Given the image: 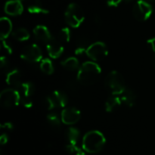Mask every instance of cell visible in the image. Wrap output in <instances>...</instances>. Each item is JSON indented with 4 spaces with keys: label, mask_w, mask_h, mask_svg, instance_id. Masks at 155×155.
Listing matches in <instances>:
<instances>
[{
    "label": "cell",
    "mask_w": 155,
    "mask_h": 155,
    "mask_svg": "<svg viewBox=\"0 0 155 155\" xmlns=\"http://www.w3.org/2000/svg\"><path fill=\"white\" fill-rule=\"evenodd\" d=\"M104 84L106 89L110 92V95H120L127 87L123 76L116 71H111L107 74Z\"/></svg>",
    "instance_id": "obj_3"
},
{
    "label": "cell",
    "mask_w": 155,
    "mask_h": 155,
    "mask_svg": "<svg viewBox=\"0 0 155 155\" xmlns=\"http://www.w3.org/2000/svg\"><path fill=\"white\" fill-rule=\"evenodd\" d=\"M148 1H149V2H155V0H148Z\"/></svg>",
    "instance_id": "obj_36"
},
{
    "label": "cell",
    "mask_w": 155,
    "mask_h": 155,
    "mask_svg": "<svg viewBox=\"0 0 155 155\" xmlns=\"http://www.w3.org/2000/svg\"><path fill=\"white\" fill-rule=\"evenodd\" d=\"M101 69L98 64L92 61H86L79 68L77 80L83 86L94 85L100 78Z\"/></svg>",
    "instance_id": "obj_1"
},
{
    "label": "cell",
    "mask_w": 155,
    "mask_h": 155,
    "mask_svg": "<svg viewBox=\"0 0 155 155\" xmlns=\"http://www.w3.org/2000/svg\"><path fill=\"white\" fill-rule=\"evenodd\" d=\"M64 18L67 24L70 27L73 28H77L84 21V12L78 4L71 3L65 11Z\"/></svg>",
    "instance_id": "obj_4"
},
{
    "label": "cell",
    "mask_w": 155,
    "mask_h": 155,
    "mask_svg": "<svg viewBox=\"0 0 155 155\" xmlns=\"http://www.w3.org/2000/svg\"><path fill=\"white\" fill-rule=\"evenodd\" d=\"M68 96L64 92L56 90L45 98L44 104L48 110H52L54 108L64 107L68 104Z\"/></svg>",
    "instance_id": "obj_7"
},
{
    "label": "cell",
    "mask_w": 155,
    "mask_h": 155,
    "mask_svg": "<svg viewBox=\"0 0 155 155\" xmlns=\"http://www.w3.org/2000/svg\"><path fill=\"white\" fill-rule=\"evenodd\" d=\"M123 2V0H107V5L109 7H117Z\"/></svg>",
    "instance_id": "obj_30"
},
{
    "label": "cell",
    "mask_w": 155,
    "mask_h": 155,
    "mask_svg": "<svg viewBox=\"0 0 155 155\" xmlns=\"http://www.w3.org/2000/svg\"><path fill=\"white\" fill-rule=\"evenodd\" d=\"M33 35H34L36 40L45 44L48 43L53 38L49 30L45 26L43 25L36 26L33 29Z\"/></svg>",
    "instance_id": "obj_13"
},
{
    "label": "cell",
    "mask_w": 155,
    "mask_h": 155,
    "mask_svg": "<svg viewBox=\"0 0 155 155\" xmlns=\"http://www.w3.org/2000/svg\"><path fill=\"white\" fill-rule=\"evenodd\" d=\"M21 102V95L18 89H7L0 94V104L5 108H12Z\"/></svg>",
    "instance_id": "obj_5"
},
{
    "label": "cell",
    "mask_w": 155,
    "mask_h": 155,
    "mask_svg": "<svg viewBox=\"0 0 155 155\" xmlns=\"http://www.w3.org/2000/svg\"><path fill=\"white\" fill-rule=\"evenodd\" d=\"M8 137L6 134L4 133V134H2L0 136V143H1V145H5L8 142Z\"/></svg>",
    "instance_id": "obj_33"
},
{
    "label": "cell",
    "mask_w": 155,
    "mask_h": 155,
    "mask_svg": "<svg viewBox=\"0 0 155 155\" xmlns=\"http://www.w3.org/2000/svg\"><path fill=\"white\" fill-rule=\"evenodd\" d=\"M107 48L102 42H96L87 47L86 54L94 61H101L107 55Z\"/></svg>",
    "instance_id": "obj_8"
},
{
    "label": "cell",
    "mask_w": 155,
    "mask_h": 155,
    "mask_svg": "<svg viewBox=\"0 0 155 155\" xmlns=\"http://www.w3.org/2000/svg\"><path fill=\"white\" fill-rule=\"evenodd\" d=\"M21 103L26 108H30L33 106L32 98H21Z\"/></svg>",
    "instance_id": "obj_28"
},
{
    "label": "cell",
    "mask_w": 155,
    "mask_h": 155,
    "mask_svg": "<svg viewBox=\"0 0 155 155\" xmlns=\"http://www.w3.org/2000/svg\"><path fill=\"white\" fill-rule=\"evenodd\" d=\"M25 6L27 11L31 14L46 15L49 12L39 0H25Z\"/></svg>",
    "instance_id": "obj_14"
},
{
    "label": "cell",
    "mask_w": 155,
    "mask_h": 155,
    "mask_svg": "<svg viewBox=\"0 0 155 155\" xmlns=\"http://www.w3.org/2000/svg\"><path fill=\"white\" fill-rule=\"evenodd\" d=\"M153 8L150 3L145 0H139L133 8V14L135 19L140 22L146 21L152 15Z\"/></svg>",
    "instance_id": "obj_6"
},
{
    "label": "cell",
    "mask_w": 155,
    "mask_h": 155,
    "mask_svg": "<svg viewBox=\"0 0 155 155\" xmlns=\"http://www.w3.org/2000/svg\"><path fill=\"white\" fill-rule=\"evenodd\" d=\"M12 36L19 42H24L30 38V33L25 28H18L12 33Z\"/></svg>",
    "instance_id": "obj_22"
},
{
    "label": "cell",
    "mask_w": 155,
    "mask_h": 155,
    "mask_svg": "<svg viewBox=\"0 0 155 155\" xmlns=\"http://www.w3.org/2000/svg\"><path fill=\"white\" fill-rule=\"evenodd\" d=\"M5 12L11 16H18L24 12V5L21 0H10L5 5Z\"/></svg>",
    "instance_id": "obj_12"
},
{
    "label": "cell",
    "mask_w": 155,
    "mask_h": 155,
    "mask_svg": "<svg viewBox=\"0 0 155 155\" xmlns=\"http://www.w3.org/2000/svg\"><path fill=\"white\" fill-rule=\"evenodd\" d=\"M151 63H152L153 67H154V68L155 69V54L153 55L152 58H151Z\"/></svg>",
    "instance_id": "obj_34"
},
{
    "label": "cell",
    "mask_w": 155,
    "mask_h": 155,
    "mask_svg": "<svg viewBox=\"0 0 155 155\" xmlns=\"http://www.w3.org/2000/svg\"><path fill=\"white\" fill-rule=\"evenodd\" d=\"M120 97L123 104L130 107H133L135 105L136 102V98H137L136 92L129 87L126 88L125 90L122 92Z\"/></svg>",
    "instance_id": "obj_16"
},
{
    "label": "cell",
    "mask_w": 155,
    "mask_h": 155,
    "mask_svg": "<svg viewBox=\"0 0 155 155\" xmlns=\"http://www.w3.org/2000/svg\"><path fill=\"white\" fill-rule=\"evenodd\" d=\"M8 61L6 56H2L1 59H0V67H1V69H6L8 68Z\"/></svg>",
    "instance_id": "obj_29"
},
{
    "label": "cell",
    "mask_w": 155,
    "mask_h": 155,
    "mask_svg": "<svg viewBox=\"0 0 155 155\" xmlns=\"http://www.w3.org/2000/svg\"><path fill=\"white\" fill-rule=\"evenodd\" d=\"M47 120L53 127H59L61 119H60L59 116L56 113H51L47 116Z\"/></svg>",
    "instance_id": "obj_25"
},
{
    "label": "cell",
    "mask_w": 155,
    "mask_h": 155,
    "mask_svg": "<svg viewBox=\"0 0 155 155\" xmlns=\"http://www.w3.org/2000/svg\"><path fill=\"white\" fill-rule=\"evenodd\" d=\"M81 113L76 107H66L61 111V122L66 125H74L80 120Z\"/></svg>",
    "instance_id": "obj_10"
},
{
    "label": "cell",
    "mask_w": 155,
    "mask_h": 155,
    "mask_svg": "<svg viewBox=\"0 0 155 155\" xmlns=\"http://www.w3.org/2000/svg\"><path fill=\"white\" fill-rule=\"evenodd\" d=\"M40 63V69L44 74L47 75H51L54 73V68L53 66V64L51 61L48 58H45L41 61Z\"/></svg>",
    "instance_id": "obj_23"
},
{
    "label": "cell",
    "mask_w": 155,
    "mask_h": 155,
    "mask_svg": "<svg viewBox=\"0 0 155 155\" xmlns=\"http://www.w3.org/2000/svg\"><path fill=\"white\" fill-rule=\"evenodd\" d=\"M21 58L30 63H37L42 61V53L37 45L31 44L23 48L21 52Z\"/></svg>",
    "instance_id": "obj_9"
},
{
    "label": "cell",
    "mask_w": 155,
    "mask_h": 155,
    "mask_svg": "<svg viewBox=\"0 0 155 155\" xmlns=\"http://www.w3.org/2000/svg\"><path fill=\"white\" fill-rule=\"evenodd\" d=\"M58 39L62 43H66L71 40V30L68 27L62 28L58 33Z\"/></svg>",
    "instance_id": "obj_24"
},
{
    "label": "cell",
    "mask_w": 155,
    "mask_h": 155,
    "mask_svg": "<svg viewBox=\"0 0 155 155\" xmlns=\"http://www.w3.org/2000/svg\"><path fill=\"white\" fill-rule=\"evenodd\" d=\"M74 155H86V154H85V153L83 152V151H79V152H77V154H75Z\"/></svg>",
    "instance_id": "obj_35"
},
{
    "label": "cell",
    "mask_w": 155,
    "mask_h": 155,
    "mask_svg": "<svg viewBox=\"0 0 155 155\" xmlns=\"http://www.w3.org/2000/svg\"><path fill=\"white\" fill-rule=\"evenodd\" d=\"M21 98H32L35 93V86L30 82H24L18 89Z\"/></svg>",
    "instance_id": "obj_17"
},
{
    "label": "cell",
    "mask_w": 155,
    "mask_h": 155,
    "mask_svg": "<svg viewBox=\"0 0 155 155\" xmlns=\"http://www.w3.org/2000/svg\"><path fill=\"white\" fill-rule=\"evenodd\" d=\"M1 128L4 129V130H13V124L12 123H4L1 125Z\"/></svg>",
    "instance_id": "obj_32"
},
{
    "label": "cell",
    "mask_w": 155,
    "mask_h": 155,
    "mask_svg": "<svg viewBox=\"0 0 155 155\" xmlns=\"http://www.w3.org/2000/svg\"><path fill=\"white\" fill-rule=\"evenodd\" d=\"M120 95H111L105 101V110L107 112H113L120 107L122 104Z\"/></svg>",
    "instance_id": "obj_18"
},
{
    "label": "cell",
    "mask_w": 155,
    "mask_h": 155,
    "mask_svg": "<svg viewBox=\"0 0 155 155\" xmlns=\"http://www.w3.org/2000/svg\"><path fill=\"white\" fill-rule=\"evenodd\" d=\"M5 81L8 85L12 86L14 89H18L23 83L21 80V72L17 69L12 70V71L8 72L6 74Z\"/></svg>",
    "instance_id": "obj_15"
},
{
    "label": "cell",
    "mask_w": 155,
    "mask_h": 155,
    "mask_svg": "<svg viewBox=\"0 0 155 155\" xmlns=\"http://www.w3.org/2000/svg\"><path fill=\"white\" fill-rule=\"evenodd\" d=\"M61 66L64 68L65 70L68 71H76L79 68V65H80V62H79L78 59L75 57H70L68 58L65 59L61 63Z\"/></svg>",
    "instance_id": "obj_20"
},
{
    "label": "cell",
    "mask_w": 155,
    "mask_h": 155,
    "mask_svg": "<svg viewBox=\"0 0 155 155\" xmlns=\"http://www.w3.org/2000/svg\"><path fill=\"white\" fill-rule=\"evenodd\" d=\"M147 45H148V48L155 53V37L148 39L147 42Z\"/></svg>",
    "instance_id": "obj_31"
},
{
    "label": "cell",
    "mask_w": 155,
    "mask_h": 155,
    "mask_svg": "<svg viewBox=\"0 0 155 155\" xmlns=\"http://www.w3.org/2000/svg\"><path fill=\"white\" fill-rule=\"evenodd\" d=\"M106 143L104 135L99 131H89L83 136V148L85 151L90 154H96L101 151Z\"/></svg>",
    "instance_id": "obj_2"
},
{
    "label": "cell",
    "mask_w": 155,
    "mask_h": 155,
    "mask_svg": "<svg viewBox=\"0 0 155 155\" xmlns=\"http://www.w3.org/2000/svg\"><path fill=\"white\" fill-rule=\"evenodd\" d=\"M62 44L63 43L59 39L54 37L46 44L47 51L51 58H58L61 55L64 51V47Z\"/></svg>",
    "instance_id": "obj_11"
},
{
    "label": "cell",
    "mask_w": 155,
    "mask_h": 155,
    "mask_svg": "<svg viewBox=\"0 0 155 155\" xmlns=\"http://www.w3.org/2000/svg\"><path fill=\"white\" fill-rule=\"evenodd\" d=\"M65 135H66L67 139L68 140L69 143L76 145L77 141H78L79 137H80V131L75 127H71L66 130Z\"/></svg>",
    "instance_id": "obj_21"
},
{
    "label": "cell",
    "mask_w": 155,
    "mask_h": 155,
    "mask_svg": "<svg viewBox=\"0 0 155 155\" xmlns=\"http://www.w3.org/2000/svg\"><path fill=\"white\" fill-rule=\"evenodd\" d=\"M2 39V49L8 54H11L12 53V48L11 47V45L5 40V39Z\"/></svg>",
    "instance_id": "obj_26"
},
{
    "label": "cell",
    "mask_w": 155,
    "mask_h": 155,
    "mask_svg": "<svg viewBox=\"0 0 155 155\" xmlns=\"http://www.w3.org/2000/svg\"><path fill=\"white\" fill-rule=\"evenodd\" d=\"M66 151H68L69 154H77V152L80 151L81 150L75 145V144H71L69 143V145H68L66 146Z\"/></svg>",
    "instance_id": "obj_27"
},
{
    "label": "cell",
    "mask_w": 155,
    "mask_h": 155,
    "mask_svg": "<svg viewBox=\"0 0 155 155\" xmlns=\"http://www.w3.org/2000/svg\"><path fill=\"white\" fill-rule=\"evenodd\" d=\"M0 29H1V39H6L12 31V24L8 18H2L0 19Z\"/></svg>",
    "instance_id": "obj_19"
}]
</instances>
